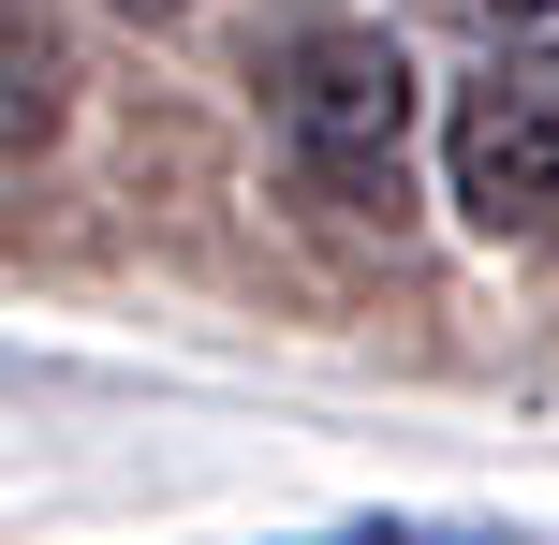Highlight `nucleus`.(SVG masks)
<instances>
[{
    "label": "nucleus",
    "instance_id": "2",
    "mask_svg": "<svg viewBox=\"0 0 559 545\" xmlns=\"http://www.w3.org/2000/svg\"><path fill=\"white\" fill-rule=\"evenodd\" d=\"M442 163H456V206L486 236H559V45H515L456 88Z\"/></svg>",
    "mask_w": 559,
    "mask_h": 545
},
{
    "label": "nucleus",
    "instance_id": "1",
    "mask_svg": "<svg viewBox=\"0 0 559 545\" xmlns=\"http://www.w3.org/2000/svg\"><path fill=\"white\" fill-rule=\"evenodd\" d=\"M265 118H280V163H295L324 206L397 222V163H413V74H397L383 29H295V45L265 59Z\"/></svg>",
    "mask_w": 559,
    "mask_h": 545
},
{
    "label": "nucleus",
    "instance_id": "4",
    "mask_svg": "<svg viewBox=\"0 0 559 545\" xmlns=\"http://www.w3.org/2000/svg\"><path fill=\"white\" fill-rule=\"evenodd\" d=\"M442 15H486V29H531L545 0H442Z\"/></svg>",
    "mask_w": 559,
    "mask_h": 545
},
{
    "label": "nucleus",
    "instance_id": "3",
    "mask_svg": "<svg viewBox=\"0 0 559 545\" xmlns=\"http://www.w3.org/2000/svg\"><path fill=\"white\" fill-rule=\"evenodd\" d=\"M309 545H486V531H413V517H368V531H309Z\"/></svg>",
    "mask_w": 559,
    "mask_h": 545
},
{
    "label": "nucleus",
    "instance_id": "5",
    "mask_svg": "<svg viewBox=\"0 0 559 545\" xmlns=\"http://www.w3.org/2000/svg\"><path fill=\"white\" fill-rule=\"evenodd\" d=\"M118 15H192V0H118Z\"/></svg>",
    "mask_w": 559,
    "mask_h": 545
}]
</instances>
